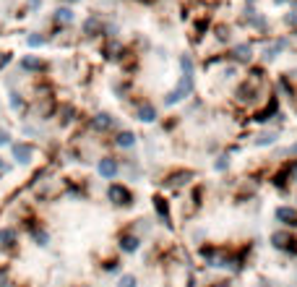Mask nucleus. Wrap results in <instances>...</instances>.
<instances>
[{
    "instance_id": "obj_1",
    "label": "nucleus",
    "mask_w": 297,
    "mask_h": 287,
    "mask_svg": "<svg viewBox=\"0 0 297 287\" xmlns=\"http://www.w3.org/2000/svg\"><path fill=\"white\" fill-rule=\"evenodd\" d=\"M193 89H196V76H185V73H183L180 81L164 94V107H172V104L188 99V97L193 94Z\"/></svg>"
},
{
    "instance_id": "obj_2",
    "label": "nucleus",
    "mask_w": 297,
    "mask_h": 287,
    "mask_svg": "<svg viewBox=\"0 0 297 287\" xmlns=\"http://www.w3.org/2000/svg\"><path fill=\"white\" fill-rule=\"evenodd\" d=\"M107 199H109V204L117 206V209H128V206L136 204L133 191L125 186V183H109L107 186Z\"/></svg>"
},
{
    "instance_id": "obj_3",
    "label": "nucleus",
    "mask_w": 297,
    "mask_h": 287,
    "mask_svg": "<svg viewBox=\"0 0 297 287\" xmlns=\"http://www.w3.org/2000/svg\"><path fill=\"white\" fill-rule=\"evenodd\" d=\"M261 84L263 81H253V79H243L237 84V89H234V99H237L240 104H256L261 99Z\"/></svg>"
},
{
    "instance_id": "obj_4",
    "label": "nucleus",
    "mask_w": 297,
    "mask_h": 287,
    "mask_svg": "<svg viewBox=\"0 0 297 287\" xmlns=\"http://www.w3.org/2000/svg\"><path fill=\"white\" fill-rule=\"evenodd\" d=\"M271 246L281 253H289V256H297V235L287 227H281V230H274L271 233Z\"/></svg>"
},
{
    "instance_id": "obj_5",
    "label": "nucleus",
    "mask_w": 297,
    "mask_h": 287,
    "mask_svg": "<svg viewBox=\"0 0 297 287\" xmlns=\"http://www.w3.org/2000/svg\"><path fill=\"white\" fill-rule=\"evenodd\" d=\"M271 118H279V120L284 118V115H281V110H279V97H276V94H269V97H266V104H263V107H258L250 120H253V123H258V126H263V123H269Z\"/></svg>"
},
{
    "instance_id": "obj_6",
    "label": "nucleus",
    "mask_w": 297,
    "mask_h": 287,
    "mask_svg": "<svg viewBox=\"0 0 297 287\" xmlns=\"http://www.w3.org/2000/svg\"><path fill=\"white\" fill-rule=\"evenodd\" d=\"M229 60L234 66H253V44L250 42H237L229 52Z\"/></svg>"
},
{
    "instance_id": "obj_7",
    "label": "nucleus",
    "mask_w": 297,
    "mask_h": 287,
    "mask_svg": "<svg viewBox=\"0 0 297 287\" xmlns=\"http://www.w3.org/2000/svg\"><path fill=\"white\" fill-rule=\"evenodd\" d=\"M274 219L287 230H297V209L289 206V204H281L274 209Z\"/></svg>"
},
{
    "instance_id": "obj_8",
    "label": "nucleus",
    "mask_w": 297,
    "mask_h": 287,
    "mask_svg": "<svg viewBox=\"0 0 297 287\" xmlns=\"http://www.w3.org/2000/svg\"><path fill=\"white\" fill-rule=\"evenodd\" d=\"M287 47H289V39H287V37H276V39H271V42L263 47L261 60H263V63H271V60H276Z\"/></svg>"
},
{
    "instance_id": "obj_9",
    "label": "nucleus",
    "mask_w": 297,
    "mask_h": 287,
    "mask_svg": "<svg viewBox=\"0 0 297 287\" xmlns=\"http://www.w3.org/2000/svg\"><path fill=\"white\" fill-rule=\"evenodd\" d=\"M115 126H117V118L109 115V112H97V115H91V120H89V128L94 133H107V131H112Z\"/></svg>"
},
{
    "instance_id": "obj_10",
    "label": "nucleus",
    "mask_w": 297,
    "mask_h": 287,
    "mask_svg": "<svg viewBox=\"0 0 297 287\" xmlns=\"http://www.w3.org/2000/svg\"><path fill=\"white\" fill-rule=\"evenodd\" d=\"M193 180H196V173L188 170V167H183V170H172V173L167 175V180H164V186H167V188H183V186H188V183H193Z\"/></svg>"
},
{
    "instance_id": "obj_11",
    "label": "nucleus",
    "mask_w": 297,
    "mask_h": 287,
    "mask_svg": "<svg viewBox=\"0 0 297 287\" xmlns=\"http://www.w3.org/2000/svg\"><path fill=\"white\" fill-rule=\"evenodd\" d=\"M97 173L104 178V180H115L117 175H120V159L117 157H102L99 162H97Z\"/></svg>"
},
{
    "instance_id": "obj_12",
    "label": "nucleus",
    "mask_w": 297,
    "mask_h": 287,
    "mask_svg": "<svg viewBox=\"0 0 297 287\" xmlns=\"http://www.w3.org/2000/svg\"><path fill=\"white\" fill-rule=\"evenodd\" d=\"M136 120H141V123H156L159 120V110H156V104L144 99L136 104Z\"/></svg>"
},
{
    "instance_id": "obj_13",
    "label": "nucleus",
    "mask_w": 297,
    "mask_h": 287,
    "mask_svg": "<svg viewBox=\"0 0 297 287\" xmlns=\"http://www.w3.org/2000/svg\"><path fill=\"white\" fill-rule=\"evenodd\" d=\"M81 32L86 37H102L107 32V24L102 21V16H97V13H91V16H86V21L81 24Z\"/></svg>"
},
{
    "instance_id": "obj_14",
    "label": "nucleus",
    "mask_w": 297,
    "mask_h": 287,
    "mask_svg": "<svg viewBox=\"0 0 297 287\" xmlns=\"http://www.w3.org/2000/svg\"><path fill=\"white\" fill-rule=\"evenodd\" d=\"M11 154L19 164H29L34 159V146L26 144V141H19V144H11Z\"/></svg>"
},
{
    "instance_id": "obj_15",
    "label": "nucleus",
    "mask_w": 297,
    "mask_h": 287,
    "mask_svg": "<svg viewBox=\"0 0 297 287\" xmlns=\"http://www.w3.org/2000/svg\"><path fill=\"white\" fill-rule=\"evenodd\" d=\"M151 204H154V211H156V217H159V222L164 224V227H172V217H169V201L164 199V196H159V193H156L154 199H151Z\"/></svg>"
},
{
    "instance_id": "obj_16",
    "label": "nucleus",
    "mask_w": 297,
    "mask_h": 287,
    "mask_svg": "<svg viewBox=\"0 0 297 287\" xmlns=\"http://www.w3.org/2000/svg\"><path fill=\"white\" fill-rule=\"evenodd\" d=\"M117 248H120L123 253H136V251L141 248V238H138L136 233H123V235L117 238Z\"/></svg>"
},
{
    "instance_id": "obj_17",
    "label": "nucleus",
    "mask_w": 297,
    "mask_h": 287,
    "mask_svg": "<svg viewBox=\"0 0 297 287\" xmlns=\"http://www.w3.org/2000/svg\"><path fill=\"white\" fill-rule=\"evenodd\" d=\"M16 246H19V230L16 227H0V248L13 251Z\"/></svg>"
},
{
    "instance_id": "obj_18",
    "label": "nucleus",
    "mask_w": 297,
    "mask_h": 287,
    "mask_svg": "<svg viewBox=\"0 0 297 287\" xmlns=\"http://www.w3.org/2000/svg\"><path fill=\"white\" fill-rule=\"evenodd\" d=\"M136 141H138V136H136L133 131H128V128L117 131V133H115V139H112V144H115L117 149H133Z\"/></svg>"
},
{
    "instance_id": "obj_19",
    "label": "nucleus",
    "mask_w": 297,
    "mask_h": 287,
    "mask_svg": "<svg viewBox=\"0 0 297 287\" xmlns=\"http://www.w3.org/2000/svg\"><path fill=\"white\" fill-rule=\"evenodd\" d=\"M19 68L26 71V73H39V71L44 68V63H42L39 55H24V58L19 60Z\"/></svg>"
},
{
    "instance_id": "obj_20",
    "label": "nucleus",
    "mask_w": 297,
    "mask_h": 287,
    "mask_svg": "<svg viewBox=\"0 0 297 287\" xmlns=\"http://www.w3.org/2000/svg\"><path fill=\"white\" fill-rule=\"evenodd\" d=\"M271 186L276 188V191H281V193H284L292 183H289V173H287V164H281V167L271 175Z\"/></svg>"
},
{
    "instance_id": "obj_21",
    "label": "nucleus",
    "mask_w": 297,
    "mask_h": 287,
    "mask_svg": "<svg viewBox=\"0 0 297 287\" xmlns=\"http://www.w3.org/2000/svg\"><path fill=\"white\" fill-rule=\"evenodd\" d=\"M276 141H279V131H276V128H274V131H261L256 139H253V144L261 146V149H263V146H274Z\"/></svg>"
},
{
    "instance_id": "obj_22",
    "label": "nucleus",
    "mask_w": 297,
    "mask_h": 287,
    "mask_svg": "<svg viewBox=\"0 0 297 287\" xmlns=\"http://www.w3.org/2000/svg\"><path fill=\"white\" fill-rule=\"evenodd\" d=\"M104 58H109V60H123V58H125V47H123V44H120L115 37L107 42V47H104Z\"/></svg>"
},
{
    "instance_id": "obj_23",
    "label": "nucleus",
    "mask_w": 297,
    "mask_h": 287,
    "mask_svg": "<svg viewBox=\"0 0 297 287\" xmlns=\"http://www.w3.org/2000/svg\"><path fill=\"white\" fill-rule=\"evenodd\" d=\"M55 24L57 26H71L73 21H76V13H73V8H55Z\"/></svg>"
},
{
    "instance_id": "obj_24",
    "label": "nucleus",
    "mask_w": 297,
    "mask_h": 287,
    "mask_svg": "<svg viewBox=\"0 0 297 287\" xmlns=\"http://www.w3.org/2000/svg\"><path fill=\"white\" fill-rule=\"evenodd\" d=\"M31 238H34V243L37 246H42V248H47V246H50V233H47L44 227H39V224H31Z\"/></svg>"
},
{
    "instance_id": "obj_25",
    "label": "nucleus",
    "mask_w": 297,
    "mask_h": 287,
    "mask_svg": "<svg viewBox=\"0 0 297 287\" xmlns=\"http://www.w3.org/2000/svg\"><path fill=\"white\" fill-rule=\"evenodd\" d=\"M276 92L284 94V97H294V86H292L289 76H279L276 79Z\"/></svg>"
},
{
    "instance_id": "obj_26",
    "label": "nucleus",
    "mask_w": 297,
    "mask_h": 287,
    "mask_svg": "<svg viewBox=\"0 0 297 287\" xmlns=\"http://www.w3.org/2000/svg\"><path fill=\"white\" fill-rule=\"evenodd\" d=\"M180 71L185 73V76H196V63H193V58L188 52L180 55Z\"/></svg>"
},
{
    "instance_id": "obj_27",
    "label": "nucleus",
    "mask_w": 297,
    "mask_h": 287,
    "mask_svg": "<svg viewBox=\"0 0 297 287\" xmlns=\"http://www.w3.org/2000/svg\"><path fill=\"white\" fill-rule=\"evenodd\" d=\"M229 164H232L229 154H219V157L214 159V170H216V173H227V170H229Z\"/></svg>"
},
{
    "instance_id": "obj_28",
    "label": "nucleus",
    "mask_w": 297,
    "mask_h": 287,
    "mask_svg": "<svg viewBox=\"0 0 297 287\" xmlns=\"http://www.w3.org/2000/svg\"><path fill=\"white\" fill-rule=\"evenodd\" d=\"M117 287H138V277L136 274H123L117 279Z\"/></svg>"
},
{
    "instance_id": "obj_29",
    "label": "nucleus",
    "mask_w": 297,
    "mask_h": 287,
    "mask_svg": "<svg viewBox=\"0 0 297 287\" xmlns=\"http://www.w3.org/2000/svg\"><path fill=\"white\" fill-rule=\"evenodd\" d=\"M214 37H216L219 42H229V29H227L224 24H219V26L214 29Z\"/></svg>"
},
{
    "instance_id": "obj_30",
    "label": "nucleus",
    "mask_w": 297,
    "mask_h": 287,
    "mask_svg": "<svg viewBox=\"0 0 297 287\" xmlns=\"http://www.w3.org/2000/svg\"><path fill=\"white\" fill-rule=\"evenodd\" d=\"M11 110H24V97L19 94V92H11Z\"/></svg>"
},
{
    "instance_id": "obj_31",
    "label": "nucleus",
    "mask_w": 297,
    "mask_h": 287,
    "mask_svg": "<svg viewBox=\"0 0 297 287\" xmlns=\"http://www.w3.org/2000/svg\"><path fill=\"white\" fill-rule=\"evenodd\" d=\"M287 173H289V183L297 186V157L287 162Z\"/></svg>"
},
{
    "instance_id": "obj_32",
    "label": "nucleus",
    "mask_w": 297,
    "mask_h": 287,
    "mask_svg": "<svg viewBox=\"0 0 297 287\" xmlns=\"http://www.w3.org/2000/svg\"><path fill=\"white\" fill-rule=\"evenodd\" d=\"M26 42H29V47H42V44L47 42V37L34 32V34H29V39H26Z\"/></svg>"
},
{
    "instance_id": "obj_33",
    "label": "nucleus",
    "mask_w": 297,
    "mask_h": 287,
    "mask_svg": "<svg viewBox=\"0 0 297 287\" xmlns=\"http://www.w3.org/2000/svg\"><path fill=\"white\" fill-rule=\"evenodd\" d=\"M206 29H209V19H198V21L193 24V32H198L196 37H201L203 32H206Z\"/></svg>"
},
{
    "instance_id": "obj_34",
    "label": "nucleus",
    "mask_w": 297,
    "mask_h": 287,
    "mask_svg": "<svg viewBox=\"0 0 297 287\" xmlns=\"http://www.w3.org/2000/svg\"><path fill=\"white\" fill-rule=\"evenodd\" d=\"M102 269H104V271H117V269H120V261H117V259H107Z\"/></svg>"
},
{
    "instance_id": "obj_35",
    "label": "nucleus",
    "mask_w": 297,
    "mask_h": 287,
    "mask_svg": "<svg viewBox=\"0 0 297 287\" xmlns=\"http://www.w3.org/2000/svg\"><path fill=\"white\" fill-rule=\"evenodd\" d=\"M13 141H11V133L6 131V128H0V146H11Z\"/></svg>"
},
{
    "instance_id": "obj_36",
    "label": "nucleus",
    "mask_w": 297,
    "mask_h": 287,
    "mask_svg": "<svg viewBox=\"0 0 297 287\" xmlns=\"http://www.w3.org/2000/svg\"><path fill=\"white\" fill-rule=\"evenodd\" d=\"M11 279H8V266H0V287H8Z\"/></svg>"
},
{
    "instance_id": "obj_37",
    "label": "nucleus",
    "mask_w": 297,
    "mask_h": 287,
    "mask_svg": "<svg viewBox=\"0 0 297 287\" xmlns=\"http://www.w3.org/2000/svg\"><path fill=\"white\" fill-rule=\"evenodd\" d=\"M284 24H287V26H297V11L287 13V16H284Z\"/></svg>"
},
{
    "instance_id": "obj_38",
    "label": "nucleus",
    "mask_w": 297,
    "mask_h": 287,
    "mask_svg": "<svg viewBox=\"0 0 297 287\" xmlns=\"http://www.w3.org/2000/svg\"><path fill=\"white\" fill-rule=\"evenodd\" d=\"M39 6H42V0H29V8H31V11H37Z\"/></svg>"
},
{
    "instance_id": "obj_39",
    "label": "nucleus",
    "mask_w": 297,
    "mask_h": 287,
    "mask_svg": "<svg viewBox=\"0 0 297 287\" xmlns=\"http://www.w3.org/2000/svg\"><path fill=\"white\" fill-rule=\"evenodd\" d=\"M211 287H232V284H229V282H227V279H219V282H214V284H211Z\"/></svg>"
},
{
    "instance_id": "obj_40",
    "label": "nucleus",
    "mask_w": 297,
    "mask_h": 287,
    "mask_svg": "<svg viewBox=\"0 0 297 287\" xmlns=\"http://www.w3.org/2000/svg\"><path fill=\"white\" fill-rule=\"evenodd\" d=\"M185 287H196V277H193V274L188 277V284H185Z\"/></svg>"
},
{
    "instance_id": "obj_41",
    "label": "nucleus",
    "mask_w": 297,
    "mask_h": 287,
    "mask_svg": "<svg viewBox=\"0 0 297 287\" xmlns=\"http://www.w3.org/2000/svg\"><path fill=\"white\" fill-rule=\"evenodd\" d=\"M274 3H276V6H279V3H289V0H274Z\"/></svg>"
},
{
    "instance_id": "obj_42",
    "label": "nucleus",
    "mask_w": 297,
    "mask_h": 287,
    "mask_svg": "<svg viewBox=\"0 0 297 287\" xmlns=\"http://www.w3.org/2000/svg\"><path fill=\"white\" fill-rule=\"evenodd\" d=\"M0 167H3V157H0Z\"/></svg>"
},
{
    "instance_id": "obj_43",
    "label": "nucleus",
    "mask_w": 297,
    "mask_h": 287,
    "mask_svg": "<svg viewBox=\"0 0 297 287\" xmlns=\"http://www.w3.org/2000/svg\"><path fill=\"white\" fill-rule=\"evenodd\" d=\"M73 3H76V0H73Z\"/></svg>"
}]
</instances>
